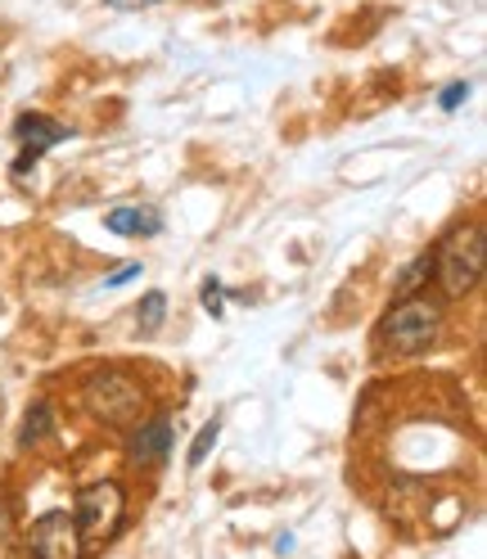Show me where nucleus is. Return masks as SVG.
Wrapping results in <instances>:
<instances>
[{"label": "nucleus", "instance_id": "obj_1", "mask_svg": "<svg viewBox=\"0 0 487 559\" xmlns=\"http://www.w3.org/2000/svg\"><path fill=\"white\" fill-rule=\"evenodd\" d=\"M442 334H447V302L420 289L393 302V311L375 330V347L384 357H420L442 343Z\"/></svg>", "mask_w": 487, "mask_h": 559}, {"label": "nucleus", "instance_id": "obj_2", "mask_svg": "<svg viewBox=\"0 0 487 559\" xmlns=\"http://www.w3.org/2000/svg\"><path fill=\"white\" fill-rule=\"evenodd\" d=\"M483 258H487V239L483 222H461L451 226L433 243V280H438V298L442 302H465L483 285Z\"/></svg>", "mask_w": 487, "mask_h": 559}, {"label": "nucleus", "instance_id": "obj_3", "mask_svg": "<svg viewBox=\"0 0 487 559\" xmlns=\"http://www.w3.org/2000/svg\"><path fill=\"white\" fill-rule=\"evenodd\" d=\"M82 411L104 429H135L150 415V389L122 366H104L82 379Z\"/></svg>", "mask_w": 487, "mask_h": 559}, {"label": "nucleus", "instance_id": "obj_4", "mask_svg": "<svg viewBox=\"0 0 487 559\" xmlns=\"http://www.w3.org/2000/svg\"><path fill=\"white\" fill-rule=\"evenodd\" d=\"M122 519H127V487L118 478H99V483L78 487L73 523H78L82 550H99L104 542H114L118 528H122Z\"/></svg>", "mask_w": 487, "mask_h": 559}, {"label": "nucleus", "instance_id": "obj_5", "mask_svg": "<svg viewBox=\"0 0 487 559\" xmlns=\"http://www.w3.org/2000/svg\"><path fill=\"white\" fill-rule=\"evenodd\" d=\"M177 451V433H171V411H150L141 425L127 429V461L135 469L167 465V456Z\"/></svg>", "mask_w": 487, "mask_h": 559}, {"label": "nucleus", "instance_id": "obj_6", "mask_svg": "<svg viewBox=\"0 0 487 559\" xmlns=\"http://www.w3.org/2000/svg\"><path fill=\"white\" fill-rule=\"evenodd\" d=\"M27 555H32V559H86L73 514H68V510H50V514H41L37 523H32Z\"/></svg>", "mask_w": 487, "mask_h": 559}, {"label": "nucleus", "instance_id": "obj_7", "mask_svg": "<svg viewBox=\"0 0 487 559\" xmlns=\"http://www.w3.org/2000/svg\"><path fill=\"white\" fill-rule=\"evenodd\" d=\"M73 131H68L63 122L46 118V114H19L14 122V140H19V158H14V177H27V167H37L46 158V150H55L59 140H68Z\"/></svg>", "mask_w": 487, "mask_h": 559}, {"label": "nucleus", "instance_id": "obj_8", "mask_svg": "<svg viewBox=\"0 0 487 559\" xmlns=\"http://www.w3.org/2000/svg\"><path fill=\"white\" fill-rule=\"evenodd\" d=\"M104 230L122 235V239H154V235H163V213L150 203H122V207L104 213Z\"/></svg>", "mask_w": 487, "mask_h": 559}, {"label": "nucleus", "instance_id": "obj_9", "mask_svg": "<svg viewBox=\"0 0 487 559\" xmlns=\"http://www.w3.org/2000/svg\"><path fill=\"white\" fill-rule=\"evenodd\" d=\"M55 433V402L50 397H32L23 411V425H19V447H41Z\"/></svg>", "mask_w": 487, "mask_h": 559}, {"label": "nucleus", "instance_id": "obj_10", "mask_svg": "<svg viewBox=\"0 0 487 559\" xmlns=\"http://www.w3.org/2000/svg\"><path fill=\"white\" fill-rule=\"evenodd\" d=\"M429 280H433V249H425L420 258L406 262V271L393 280V294H397V298H411V294H420Z\"/></svg>", "mask_w": 487, "mask_h": 559}, {"label": "nucleus", "instance_id": "obj_11", "mask_svg": "<svg viewBox=\"0 0 487 559\" xmlns=\"http://www.w3.org/2000/svg\"><path fill=\"white\" fill-rule=\"evenodd\" d=\"M163 321H167V294L163 289H150L141 302H135V330L150 338V334L163 330Z\"/></svg>", "mask_w": 487, "mask_h": 559}, {"label": "nucleus", "instance_id": "obj_12", "mask_svg": "<svg viewBox=\"0 0 487 559\" xmlns=\"http://www.w3.org/2000/svg\"><path fill=\"white\" fill-rule=\"evenodd\" d=\"M217 438H222V419L213 415V419H207V425L194 433V442H190V451H186V465L190 469H199L207 456H213V447H217Z\"/></svg>", "mask_w": 487, "mask_h": 559}, {"label": "nucleus", "instance_id": "obj_13", "mask_svg": "<svg viewBox=\"0 0 487 559\" xmlns=\"http://www.w3.org/2000/svg\"><path fill=\"white\" fill-rule=\"evenodd\" d=\"M199 302H203V311H207V317H213V321H222L226 317V289H222V280H213V275H207L203 280V289H199Z\"/></svg>", "mask_w": 487, "mask_h": 559}, {"label": "nucleus", "instance_id": "obj_14", "mask_svg": "<svg viewBox=\"0 0 487 559\" xmlns=\"http://www.w3.org/2000/svg\"><path fill=\"white\" fill-rule=\"evenodd\" d=\"M470 99V82H451V86H442V95H438V104H442V114H456L461 104Z\"/></svg>", "mask_w": 487, "mask_h": 559}, {"label": "nucleus", "instance_id": "obj_15", "mask_svg": "<svg viewBox=\"0 0 487 559\" xmlns=\"http://www.w3.org/2000/svg\"><path fill=\"white\" fill-rule=\"evenodd\" d=\"M141 271H145L141 262H122V266H118V271H114L109 280H104V289H122V285H131V280L141 275Z\"/></svg>", "mask_w": 487, "mask_h": 559}]
</instances>
